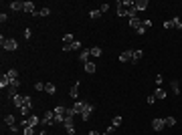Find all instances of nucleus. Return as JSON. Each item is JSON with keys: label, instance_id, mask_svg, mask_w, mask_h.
Wrapping results in <instances>:
<instances>
[{"label": "nucleus", "instance_id": "nucleus-30", "mask_svg": "<svg viewBox=\"0 0 182 135\" xmlns=\"http://www.w3.org/2000/svg\"><path fill=\"white\" fill-rule=\"evenodd\" d=\"M91 56H101V48H99V46H93V48H91Z\"/></svg>", "mask_w": 182, "mask_h": 135}, {"label": "nucleus", "instance_id": "nucleus-9", "mask_svg": "<svg viewBox=\"0 0 182 135\" xmlns=\"http://www.w3.org/2000/svg\"><path fill=\"white\" fill-rule=\"evenodd\" d=\"M12 103H14V107H16V109H23V107H24V95H23V97H20V95H16V97L12 99Z\"/></svg>", "mask_w": 182, "mask_h": 135}, {"label": "nucleus", "instance_id": "nucleus-29", "mask_svg": "<svg viewBox=\"0 0 182 135\" xmlns=\"http://www.w3.org/2000/svg\"><path fill=\"white\" fill-rule=\"evenodd\" d=\"M65 129H67L69 135H75V125H73V123H67V125H65Z\"/></svg>", "mask_w": 182, "mask_h": 135}, {"label": "nucleus", "instance_id": "nucleus-25", "mask_svg": "<svg viewBox=\"0 0 182 135\" xmlns=\"http://www.w3.org/2000/svg\"><path fill=\"white\" fill-rule=\"evenodd\" d=\"M14 119H16L14 115H6V117H4V123L8 125V127H12V125H14Z\"/></svg>", "mask_w": 182, "mask_h": 135}, {"label": "nucleus", "instance_id": "nucleus-31", "mask_svg": "<svg viewBox=\"0 0 182 135\" xmlns=\"http://www.w3.org/2000/svg\"><path fill=\"white\" fill-rule=\"evenodd\" d=\"M122 121H124V119H122V117L117 115V117H114V121H111V125H114V127H119V125H122Z\"/></svg>", "mask_w": 182, "mask_h": 135}, {"label": "nucleus", "instance_id": "nucleus-32", "mask_svg": "<svg viewBox=\"0 0 182 135\" xmlns=\"http://www.w3.org/2000/svg\"><path fill=\"white\" fill-rule=\"evenodd\" d=\"M24 107H33V99H31V95H24Z\"/></svg>", "mask_w": 182, "mask_h": 135}, {"label": "nucleus", "instance_id": "nucleus-4", "mask_svg": "<svg viewBox=\"0 0 182 135\" xmlns=\"http://www.w3.org/2000/svg\"><path fill=\"white\" fill-rule=\"evenodd\" d=\"M41 123L47 125V127H49V125H53V123H55V111H47L45 117L41 119Z\"/></svg>", "mask_w": 182, "mask_h": 135}, {"label": "nucleus", "instance_id": "nucleus-44", "mask_svg": "<svg viewBox=\"0 0 182 135\" xmlns=\"http://www.w3.org/2000/svg\"><path fill=\"white\" fill-rule=\"evenodd\" d=\"M31 34H33V32H31V28H26V30H24V38H31Z\"/></svg>", "mask_w": 182, "mask_h": 135}, {"label": "nucleus", "instance_id": "nucleus-37", "mask_svg": "<svg viewBox=\"0 0 182 135\" xmlns=\"http://www.w3.org/2000/svg\"><path fill=\"white\" fill-rule=\"evenodd\" d=\"M109 10V4H101V6H99V12H107Z\"/></svg>", "mask_w": 182, "mask_h": 135}, {"label": "nucleus", "instance_id": "nucleus-10", "mask_svg": "<svg viewBox=\"0 0 182 135\" xmlns=\"http://www.w3.org/2000/svg\"><path fill=\"white\" fill-rule=\"evenodd\" d=\"M134 6H136L138 12L146 10V8H148V0H138V2H134Z\"/></svg>", "mask_w": 182, "mask_h": 135}, {"label": "nucleus", "instance_id": "nucleus-38", "mask_svg": "<svg viewBox=\"0 0 182 135\" xmlns=\"http://www.w3.org/2000/svg\"><path fill=\"white\" fill-rule=\"evenodd\" d=\"M172 26H174L172 20H166V22H164V30H168V28H172Z\"/></svg>", "mask_w": 182, "mask_h": 135}, {"label": "nucleus", "instance_id": "nucleus-40", "mask_svg": "<svg viewBox=\"0 0 182 135\" xmlns=\"http://www.w3.org/2000/svg\"><path fill=\"white\" fill-rule=\"evenodd\" d=\"M28 113H31V107H23L20 109V115H28Z\"/></svg>", "mask_w": 182, "mask_h": 135}, {"label": "nucleus", "instance_id": "nucleus-6", "mask_svg": "<svg viewBox=\"0 0 182 135\" xmlns=\"http://www.w3.org/2000/svg\"><path fill=\"white\" fill-rule=\"evenodd\" d=\"M164 127H166L164 119H154V121H152V129H154V131H162Z\"/></svg>", "mask_w": 182, "mask_h": 135}, {"label": "nucleus", "instance_id": "nucleus-14", "mask_svg": "<svg viewBox=\"0 0 182 135\" xmlns=\"http://www.w3.org/2000/svg\"><path fill=\"white\" fill-rule=\"evenodd\" d=\"M69 95H71L73 99H77V97H79V81H77V83H75L73 87H71V91H69Z\"/></svg>", "mask_w": 182, "mask_h": 135}, {"label": "nucleus", "instance_id": "nucleus-15", "mask_svg": "<svg viewBox=\"0 0 182 135\" xmlns=\"http://www.w3.org/2000/svg\"><path fill=\"white\" fill-rule=\"evenodd\" d=\"M95 71H97V65H95V63H85V73H89V75H93V73H95Z\"/></svg>", "mask_w": 182, "mask_h": 135}, {"label": "nucleus", "instance_id": "nucleus-42", "mask_svg": "<svg viewBox=\"0 0 182 135\" xmlns=\"http://www.w3.org/2000/svg\"><path fill=\"white\" fill-rule=\"evenodd\" d=\"M6 20H8V16H6V14L2 12V14H0V22H6Z\"/></svg>", "mask_w": 182, "mask_h": 135}, {"label": "nucleus", "instance_id": "nucleus-20", "mask_svg": "<svg viewBox=\"0 0 182 135\" xmlns=\"http://www.w3.org/2000/svg\"><path fill=\"white\" fill-rule=\"evenodd\" d=\"M63 43H65V45H71V43H75V36H73L71 32H67L65 36H63Z\"/></svg>", "mask_w": 182, "mask_h": 135}, {"label": "nucleus", "instance_id": "nucleus-23", "mask_svg": "<svg viewBox=\"0 0 182 135\" xmlns=\"http://www.w3.org/2000/svg\"><path fill=\"white\" fill-rule=\"evenodd\" d=\"M144 56V51H134V56H132V63H138L140 58Z\"/></svg>", "mask_w": 182, "mask_h": 135}, {"label": "nucleus", "instance_id": "nucleus-28", "mask_svg": "<svg viewBox=\"0 0 182 135\" xmlns=\"http://www.w3.org/2000/svg\"><path fill=\"white\" fill-rule=\"evenodd\" d=\"M172 24H174V28L182 30V20H180V18H172Z\"/></svg>", "mask_w": 182, "mask_h": 135}, {"label": "nucleus", "instance_id": "nucleus-33", "mask_svg": "<svg viewBox=\"0 0 182 135\" xmlns=\"http://www.w3.org/2000/svg\"><path fill=\"white\" fill-rule=\"evenodd\" d=\"M99 16H101V12H99V10H91L89 12V18H93V20H95V18H99Z\"/></svg>", "mask_w": 182, "mask_h": 135}, {"label": "nucleus", "instance_id": "nucleus-43", "mask_svg": "<svg viewBox=\"0 0 182 135\" xmlns=\"http://www.w3.org/2000/svg\"><path fill=\"white\" fill-rule=\"evenodd\" d=\"M10 87H16V89H18V87H20V81H18V79H16V81H12V85H10Z\"/></svg>", "mask_w": 182, "mask_h": 135}, {"label": "nucleus", "instance_id": "nucleus-1", "mask_svg": "<svg viewBox=\"0 0 182 135\" xmlns=\"http://www.w3.org/2000/svg\"><path fill=\"white\" fill-rule=\"evenodd\" d=\"M67 119V107H55V123H65Z\"/></svg>", "mask_w": 182, "mask_h": 135}, {"label": "nucleus", "instance_id": "nucleus-16", "mask_svg": "<svg viewBox=\"0 0 182 135\" xmlns=\"http://www.w3.org/2000/svg\"><path fill=\"white\" fill-rule=\"evenodd\" d=\"M127 24H130V26H132L134 30H138V28L142 26V20H140V18L136 16V18H130V22H127Z\"/></svg>", "mask_w": 182, "mask_h": 135}, {"label": "nucleus", "instance_id": "nucleus-24", "mask_svg": "<svg viewBox=\"0 0 182 135\" xmlns=\"http://www.w3.org/2000/svg\"><path fill=\"white\" fill-rule=\"evenodd\" d=\"M6 95H8V99H14L18 93H16V87H8V91H6Z\"/></svg>", "mask_w": 182, "mask_h": 135}, {"label": "nucleus", "instance_id": "nucleus-11", "mask_svg": "<svg viewBox=\"0 0 182 135\" xmlns=\"http://www.w3.org/2000/svg\"><path fill=\"white\" fill-rule=\"evenodd\" d=\"M12 85V81L8 79V75H6V73H4V75H2V77H0V87H2V89H4V87H6V89H8V87H10Z\"/></svg>", "mask_w": 182, "mask_h": 135}, {"label": "nucleus", "instance_id": "nucleus-7", "mask_svg": "<svg viewBox=\"0 0 182 135\" xmlns=\"http://www.w3.org/2000/svg\"><path fill=\"white\" fill-rule=\"evenodd\" d=\"M132 56H134V51H124V53L119 55V63H127V61H132Z\"/></svg>", "mask_w": 182, "mask_h": 135}, {"label": "nucleus", "instance_id": "nucleus-21", "mask_svg": "<svg viewBox=\"0 0 182 135\" xmlns=\"http://www.w3.org/2000/svg\"><path fill=\"white\" fill-rule=\"evenodd\" d=\"M34 10H36V8H34V4H33V2H28V0H26V2H24V12H31V14H33Z\"/></svg>", "mask_w": 182, "mask_h": 135}, {"label": "nucleus", "instance_id": "nucleus-17", "mask_svg": "<svg viewBox=\"0 0 182 135\" xmlns=\"http://www.w3.org/2000/svg\"><path fill=\"white\" fill-rule=\"evenodd\" d=\"M154 97L156 99H166V91L162 89V87H158V89L154 91Z\"/></svg>", "mask_w": 182, "mask_h": 135}, {"label": "nucleus", "instance_id": "nucleus-35", "mask_svg": "<svg viewBox=\"0 0 182 135\" xmlns=\"http://www.w3.org/2000/svg\"><path fill=\"white\" fill-rule=\"evenodd\" d=\"M34 133V127H24V135H33Z\"/></svg>", "mask_w": 182, "mask_h": 135}, {"label": "nucleus", "instance_id": "nucleus-39", "mask_svg": "<svg viewBox=\"0 0 182 135\" xmlns=\"http://www.w3.org/2000/svg\"><path fill=\"white\" fill-rule=\"evenodd\" d=\"M156 101H158V99L154 97V93H152V95H148V103H150V105H152V103H156Z\"/></svg>", "mask_w": 182, "mask_h": 135}, {"label": "nucleus", "instance_id": "nucleus-3", "mask_svg": "<svg viewBox=\"0 0 182 135\" xmlns=\"http://www.w3.org/2000/svg\"><path fill=\"white\" fill-rule=\"evenodd\" d=\"M93 111H95V105H93V103H85V107H83V111H81V119H83V121H89V117H91Z\"/></svg>", "mask_w": 182, "mask_h": 135}, {"label": "nucleus", "instance_id": "nucleus-26", "mask_svg": "<svg viewBox=\"0 0 182 135\" xmlns=\"http://www.w3.org/2000/svg\"><path fill=\"white\" fill-rule=\"evenodd\" d=\"M164 123H166V127H174V125H176V119H174V117H166Z\"/></svg>", "mask_w": 182, "mask_h": 135}, {"label": "nucleus", "instance_id": "nucleus-8", "mask_svg": "<svg viewBox=\"0 0 182 135\" xmlns=\"http://www.w3.org/2000/svg\"><path fill=\"white\" fill-rule=\"evenodd\" d=\"M83 107H85V101H75V105H73L71 109H73V113H75V115H81Z\"/></svg>", "mask_w": 182, "mask_h": 135}, {"label": "nucleus", "instance_id": "nucleus-13", "mask_svg": "<svg viewBox=\"0 0 182 135\" xmlns=\"http://www.w3.org/2000/svg\"><path fill=\"white\" fill-rule=\"evenodd\" d=\"M39 123H41V119H39L36 115H33V117H28V119H26V127H36Z\"/></svg>", "mask_w": 182, "mask_h": 135}, {"label": "nucleus", "instance_id": "nucleus-34", "mask_svg": "<svg viewBox=\"0 0 182 135\" xmlns=\"http://www.w3.org/2000/svg\"><path fill=\"white\" fill-rule=\"evenodd\" d=\"M142 26L148 30V28H152V20H142Z\"/></svg>", "mask_w": 182, "mask_h": 135}, {"label": "nucleus", "instance_id": "nucleus-5", "mask_svg": "<svg viewBox=\"0 0 182 135\" xmlns=\"http://www.w3.org/2000/svg\"><path fill=\"white\" fill-rule=\"evenodd\" d=\"M89 56H91V48H81L79 51V61L81 63H89Z\"/></svg>", "mask_w": 182, "mask_h": 135}, {"label": "nucleus", "instance_id": "nucleus-36", "mask_svg": "<svg viewBox=\"0 0 182 135\" xmlns=\"http://www.w3.org/2000/svg\"><path fill=\"white\" fill-rule=\"evenodd\" d=\"M34 89H36V91H45V83H36Z\"/></svg>", "mask_w": 182, "mask_h": 135}, {"label": "nucleus", "instance_id": "nucleus-2", "mask_svg": "<svg viewBox=\"0 0 182 135\" xmlns=\"http://www.w3.org/2000/svg\"><path fill=\"white\" fill-rule=\"evenodd\" d=\"M0 45H2V48H4V51H16L18 43H16L14 38H0Z\"/></svg>", "mask_w": 182, "mask_h": 135}, {"label": "nucleus", "instance_id": "nucleus-41", "mask_svg": "<svg viewBox=\"0 0 182 135\" xmlns=\"http://www.w3.org/2000/svg\"><path fill=\"white\" fill-rule=\"evenodd\" d=\"M136 32H138V34H140V36H142V34H146V28H144V26H140V28H138Z\"/></svg>", "mask_w": 182, "mask_h": 135}, {"label": "nucleus", "instance_id": "nucleus-46", "mask_svg": "<svg viewBox=\"0 0 182 135\" xmlns=\"http://www.w3.org/2000/svg\"><path fill=\"white\" fill-rule=\"evenodd\" d=\"M101 135H111V133H107V131H105V133H101Z\"/></svg>", "mask_w": 182, "mask_h": 135}, {"label": "nucleus", "instance_id": "nucleus-18", "mask_svg": "<svg viewBox=\"0 0 182 135\" xmlns=\"http://www.w3.org/2000/svg\"><path fill=\"white\" fill-rule=\"evenodd\" d=\"M34 16H49L51 14V8H41V10H34Z\"/></svg>", "mask_w": 182, "mask_h": 135}, {"label": "nucleus", "instance_id": "nucleus-45", "mask_svg": "<svg viewBox=\"0 0 182 135\" xmlns=\"http://www.w3.org/2000/svg\"><path fill=\"white\" fill-rule=\"evenodd\" d=\"M89 135H101V133H99V131H95V129H91V131H89Z\"/></svg>", "mask_w": 182, "mask_h": 135}, {"label": "nucleus", "instance_id": "nucleus-12", "mask_svg": "<svg viewBox=\"0 0 182 135\" xmlns=\"http://www.w3.org/2000/svg\"><path fill=\"white\" fill-rule=\"evenodd\" d=\"M8 6H10V10H24V2H18V0H14V2H10V4H8Z\"/></svg>", "mask_w": 182, "mask_h": 135}, {"label": "nucleus", "instance_id": "nucleus-22", "mask_svg": "<svg viewBox=\"0 0 182 135\" xmlns=\"http://www.w3.org/2000/svg\"><path fill=\"white\" fill-rule=\"evenodd\" d=\"M6 75H8V79H10V81H16V79H18V71H14V69L6 71Z\"/></svg>", "mask_w": 182, "mask_h": 135}, {"label": "nucleus", "instance_id": "nucleus-27", "mask_svg": "<svg viewBox=\"0 0 182 135\" xmlns=\"http://www.w3.org/2000/svg\"><path fill=\"white\" fill-rule=\"evenodd\" d=\"M170 87H172V91H174L176 95L180 93V85H178V81H172V83H170Z\"/></svg>", "mask_w": 182, "mask_h": 135}, {"label": "nucleus", "instance_id": "nucleus-19", "mask_svg": "<svg viewBox=\"0 0 182 135\" xmlns=\"http://www.w3.org/2000/svg\"><path fill=\"white\" fill-rule=\"evenodd\" d=\"M45 91L49 93V95H55V93H57V87H55L53 83H47V85H45Z\"/></svg>", "mask_w": 182, "mask_h": 135}]
</instances>
